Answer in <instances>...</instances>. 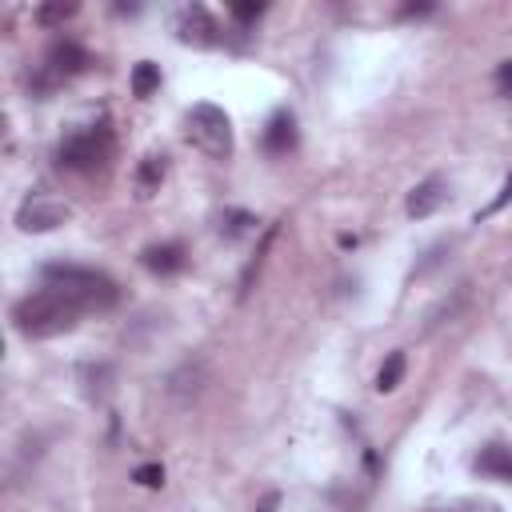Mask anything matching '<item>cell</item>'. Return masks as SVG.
I'll return each instance as SVG.
<instances>
[{"instance_id":"1","label":"cell","mask_w":512,"mask_h":512,"mask_svg":"<svg viewBox=\"0 0 512 512\" xmlns=\"http://www.w3.org/2000/svg\"><path fill=\"white\" fill-rule=\"evenodd\" d=\"M80 304L68 300L64 292L56 288H44V292H32L24 296L16 308H12V324L20 336L28 340H48V336H60V332H72L76 320H80Z\"/></svg>"},{"instance_id":"2","label":"cell","mask_w":512,"mask_h":512,"mask_svg":"<svg viewBox=\"0 0 512 512\" xmlns=\"http://www.w3.org/2000/svg\"><path fill=\"white\" fill-rule=\"evenodd\" d=\"M44 284L64 292L68 300H76L80 308H112L120 300V288L112 276L96 272V268H80V264H44Z\"/></svg>"},{"instance_id":"3","label":"cell","mask_w":512,"mask_h":512,"mask_svg":"<svg viewBox=\"0 0 512 512\" xmlns=\"http://www.w3.org/2000/svg\"><path fill=\"white\" fill-rule=\"evenodd\" d=\"M112 152H116V144H112L108 124L80 128V132L64 136V140H60V148H56L60 164H64V168H72V172H84V176L104 172V168H108V160H112Z\"/></svg>"},{"instance_id":"4","label":"cell","mask_w":512,"mask_h":512,"mask_svg":"<svg viewBox=\"0 0 512 512\" xmlns=\"http://www.w3.org/2000/svg\"><path fill=\"white\" fill-rule=\"evenodd\" d=\"M188 136L212 160L232 156V120L216 104H192V112H188Z\"/></svg>"},{"instance_id":"5","label":"cell","mask_w":512,"mask_h":512,"mask_svg":"<svg viewBox=\"0 0 512 512\" xmlns=\"http://www.w3.org/2000/svg\"><path fill=\"white\" fill-rule=\"evenodd\" d=\"M68 216H72V208H68L60 196H48V192H32V196L16 208L20 232H52V228H60Z\"/></svg>"},{"instance_id":"6","label":"cell","mask_w":512,"mask_h":512,"mask_svg":"<svg viewBox=\"0 0 512 512\" xmlns=\"http://www.w3.org/2000/svg\"><path fill=\"white\" fill-rule=\"evenodd\" d=\"M176 32H180V40H184V44H192V48H212V44L220 40L216 20H212V16H208V8H200V4H192V8H184V12H180Z\"/></svg>"},{"instance_id":"7","label":"cell","mask_w":512,"mask_h":512,"mask_svg":"<svg viewBox=\"0 0 512 512\" xmlns=\"http://www.w3.org/2000/svg\"><path fill=\"white\" fill-rule=\"evenodd\" d=\"M88 64H92V60H88V52H84L76 40H52L48 52H44V68H48L56 80H68V76L84 72Z\"/></svg>"},{"instance_id":"8","label":"cell","mask_w":512,"mask_h":512,"mask_svg":"<svg viewBox=\"0 0 512 512\" xmlns=\"http://www.w3.org/2000/svg\"><path fill=\"white\" fill-rule=\"evenodd\" d=\"M448 200V180L444 176H428V180H420L412 192H408V216L412 220H424V216H432L440 204Z\"/></svg>"},{"instance_id":"9","label":"cell","mask_w":512,"mask_h":512,"mask_svg":"<svg viewBox=\"0 0 512 512\" xmlns=\"http://www.w3.org/2000/svg\"><path fill=\"white\" fill-rule=\"evenodd\" d=\"M292 148H296V120H292V112H276L268 120V128H264V152L268 156H284Z\"/></svg>"},{"instance_id":"10","label":"cell","mask_w":512,"mask_h":512,"mask_svg":"<svg viewBox=\"0 0 512 512\" xmlns=\"http://www.w3.org/2000/svg\"><path fill=\"white\" fill-rule=\"evenodd\" d=\"M476 472L488 480H504L512 484V448L508 444H484L476 456Z\"/></svg>"},{"instance_id":"11","label":"cell","mask_w":512,"mask_h":512,"mask_svg":"<svg viewBox=\"0 0 512 512\" xmlns=\"http://www.w3.org/2000/svg\"><path fill=\"white\" fill-rule=\"evenodd\" d=\"M140 264H144L148 272H156V276H172V272L184 268V248H180L176 240H172V244H152V248L140 252Z\"/></svg>"},{"instance_id":"12","label":"cell","mask_w":512,"mask_h":512,"mask_svg":"<svg viewBox=\"0 0 512 512\" xmlns=\"http://www.w3.org/2000/svg\"><path fill=\"white\" fill-rule=\"evenodd\" d=\"M164 168H168V156H164V152H148V156L140 160V168H136V188H140V196H152V192L160 188Z\"/></svg>"},{"instance_id":"13","label":"cell","mask_w":512,"mask_h":512,"mask_svg":"<svg viewBox=\"0 0 512 512\" xmlns=\"http://www.w3.org/2000/svg\"><path fill=\"white\" fill-rule=\"evenodd\" d=\"M404 368H408L404 352H388V360H384L380 372H376V392H396L400 380H404Z\"/></svg>"},{"instance_id":"14","label":"cell","mask_w":512,"mask_h":512,"mask_svg":"<svg viewBox=\"0 0 512 512\" xmlns=\"http://www.w3.org/2000/svg\"><path fill=\"white\" fill-rule=\"evenodd\" d=\"M160 88V68L152 64V60H140L136 68H132V96H152Z\"/></svg>"},{"instance_id":"15","label":"cell","mask_w":512,"mask_h":512,"mask_svg":"<svg viewBox=\"0 0 512 512\" xmlns=\"http://www.w3.org/2000/svg\"><path fill=\"white\" fill-rule=\"evenodd\" d=\"M68 16H76V0H56V4H40V8H36V24H40V28H56V24H64Z\"/></svg>"},{"instance_id":"16","label":"cell","mask_w":512,"mask_h":512,"mask_svg":"<svg viewBox=\"0 0 512 512\" xmlns=\"http://www.w3.org/2000/svg\"><path fill=\"white\" fill-rule=\"evenodd\" d=\"M252 228H256V216H252V212H244V208H232V212H224V216H220V232H224V236H232V240H236V236H248Z\"/></svg>"},{"instance_id":"17","label":"cell","mask_w":512,"mask_h":512,"mask_svg":"<svg viewBox=\"0 0 512 512\" xmlns=\"http://www.w3.org/2000/svg\"><path fill=\"white\" fill-rule=\"evenodd\" d=\"M132 480L144 484V488H160V484H164V468H160V464H140V468L132 472Z\"/></svg>"},{"instance_id":"18","label":"cell","mask_w":512,"mask_h":512,"mask_svg":"<svg viewBox=\"0 0 512 512\" xmlns=\"http://www.w3.org/2000/svg\"><path fill=\"white\" fill-rule=\"evenodd\" d=\"M228 12H232V20H240V24H252V20L264 12V4H260V0H256V4H232Z\"/></svg>"},{"instance_id":"19","label":"cell","mask_w":512,"mask_h":512,"mask_svg":"<svg viewBox=\"0 0 512 512\" xmlns=\"http://www.w3.org/2000/svg\"><path fill=\"white\" fill-rule=\"evenodd\" d=\"M508 200H512V176L504 180V188H500V196H496V200H492V204H488L484 212H476V220H480V216H492V212H496V208H504Z\"/></svg>"},{"instance_id":"20","label":"cell","mask_w":512,"mask_h":512,"mask_svg":"<svg viewBox=\"0 0 512 512\" xmlns=\"http://www.w3.org/2000/svg\"><path fill=\"white\" fill-rule=\"evenodd\" d=\"M452 512H500V504H492V500H468V504H460Z\"/></svg>"},{"instance_id":"21","label":"cell","mask_w":512,"mask_h":512,"mask_svg":"<svg viewBox=\"0 0 512 512\" xmlns=\"http://www.w3.org/2000/svg\"><path fill=\"white\" fill-rule=\"evenodd\" d=\"M496 84H500V92H504V96H512V60H508V64H500Z\"/></svg>"},{"instance_id":"22","label":"cell","mask_w":512,"mask_h":512,"mask_svg":"<svg viewBox=\"0 0 512 512\" xmlns=\"http://www.w3.org/2000/svg\"><path fill=\"white\" fill-rule=\"evenodd\" d=\"M256 512H280V492H268V496L256 504Z\"/></svg>"}]
</instances>
